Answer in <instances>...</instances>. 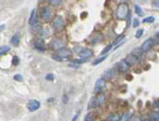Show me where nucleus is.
<instances>
[{
    "label": "nucleus",
    "instance_id": "1",
    "mask_svg": "<svg viewBox=\"0 0 159 121\" xmlns=\"http://www.w3.org/2000/svg\"><path fill=\"white\" fill-rule=\"evenodd\" d=\"M116 16L120 20H124L125 18L128 16V5L126 3H121L117 9Z\"/></svg>",
    "mask_w": 159,
    "mask_h": 121
},
{
    "label": "nucleus",
    "instance_id": "2",
    "mask_svg": "<svg viewBox=\"0 0 159 121\" xmlns=\"http://www.w3.org/2000/svg\"><path fill=\"white\" fill-rule=\"evenodd\" d=\"M40 18L42 20L45 21H49L52 18V11L50 7H44L40 10Z\"/></svg>",
    "mask_w": 159,
    "mask_h": 121
},
{
    "label": "nucleus",
    "instance_id": "3",
    "mask_svg": "<svg viewBox=\"0 0 159 121\" xmlns=\"http://www.w3.org/2000/svg\"><path fill=\"white\" fill-rule=\"evenodd\" d=\"M64 18L62 16H56L54 18V20H53V27L55 29L56 31H59V30H62L64 28Z\"/></svg>",
    "mask_w": 159,
    "mask_h": 121
},
{
    "label": "nucleus",
    "instance_id": "4",
    "mask_svg": "<svg viewBox=\"0 0 159 121\" xmlns=\"http://www.w3.org/2000/svg\"><path fill=\"white\" fill-rule=\"evenodd\" d=\"M57 55L61 56L62 59H68V57L72 55V51L70 49H67L64 47V48L57 50Z\"/></svg>",
    "mask_w": 159,
    "mask_h": 121
},
{
    "label": "nucleus",
    "instance_id": "5",
    "mask_svg": "<svg viewBox=\"0 0 159 121\" xmlns=\"http://www.w3.org/2000/svg\"><path fill=\"white\" fill-rule=\"evenodd\" d=\"M154 44H155V43H154V39H153V38H149V39H146V41L142 44L140 50H141L142 52H148L150 49L154 46Z\"/></svg>",
    "mask_w": 159,
    "mask_h": 121
},
{
    "label": "nucleus",
    "instance_id": "6",
    "mask_svg": "<svg viewBox=\"0 0 159 121\" xmlns=\"http://www.w3.org/2000/svg\"><path fill=\"white\" fill-rule=\"evenodd\" d=\"M27 107L30 112H35L40 107V103L37 100H30L27 104Z\"/></svg>",
    "mask_w": 159,
    "mask_h": 121
},
{
    "label": "nucleus",
    "instance_id": "7",
    "mask_svg": "<svg viewBox=\"0 0 159 121\" xmlns=\"http://www.w3.org/2000/svg\"><path fill=\"white\" fill-rule=\"evenodd\" d=\"M51 48L54 50H59V49L64 48V42L59 38H54L51 42Z\"/></svg>",
    "mask_w": 159,
    "mask_h": 121
},
{
    "label": "nucleus",
    "instance_id": "8",
    "mask_svg": "<svg viewBox=\"0 0 159 121\" xmlns=\"http://www.w3.org/2000/svg\"><path fill=\"white\" fill-rule=\"evenodd\" d=\"M117 74V71L115 68H110V69H107L106 71H104L103 73V78L104 80H113Z\"/></svg>",
    "mask_w": 159,
    "mask_h": 121
},
{
    "label": "nucleus",
    "instance_id": "9",
    "mask_svg": "<svg viewBox=\"0 0 159 121\" xmlns=\"http://www.w3.org/2000/svg\"><path fill=\"white\" fill-rule=\"evenodd\" d=\"M105 80L104 79H99L97 80V82L94 84V91L96 93H101L105 87Z\"/></svg>",
    "mask_w": 159,
    "mask_h": 121
},
{
    "label": "nucleus",
    "instance_id": "10",
    "mask_svg": "<svg viewBox=\"0 0 159 121\" xmlns=\"http://www.w3.org/2000/svg\"><path fill=\"white\" fill-rule=\"evenodd\" d=\"M29 24L31 27L34 28L36 24H37V13H36V10H33L31 12V15H30V19H29Z\"/></svg>",
    "mask_w": 159,
    "mask_h": 121
},
{
    "label": "nucleus",
    "instance_id": "11",
    "mask_svg": "<svg viewBox=\"0 0 159 121\" xmlns=\"http://www.w3.org/2000/svg\"><path fill=\"white\" fill-rule=\"evenodd\" d=\"M92 51L91 50H89V49H83L82 51L80 52V57H82V59H89V57H91L92 56Z\"/></svg>",
    "mask_w": 159,
    "mask_h": 121
},
{
    "label": "nucleus",
    "instance_id": "12",
    "mask_svg": "<svg viewBox=\"0 0 159 121\" xmlns=\"http://www.w3.org/2000/svg\"><path fill=\"white\" fill-rule=\"evenodd\" d=\"M118 67H119V70H120L121 72H126V71L129 69L131 66L128 65V63L126 62L125 59H122L121 62L118 64Z\"/></svg>",
    "mask_w": 159,
    "mask_h": 121
},
{
    "label": "nucleus",
    "instance_id": "13",
    "mask_svg": "<svg viewBox=\"0 0 159 121\" xmlns=\"http://www.w3.org/2000/svg\"><path fill=\"white\" fill-rule=\"evenodd\" d=\"M104 101H105V95H104V93H100L97 96V97L94 98L96 107H97V106H101V105L104 103Z\"/></svg>",
    "mask_w": 159,
    "mask_h": 121
},
{
    "label": "nucleus",
    "instance_id": "14",
    "mask_svg": "<svg viewBox=\"0 0 159 121\" xmlns=\"http://www.w3.org/2000/svg\"><path fill=\"white\" fill-rule=\"evenodd\" d=\"M34 48L38 51H45L46 50V45L45 43L42 42V39H39V41H36L34 43Z\"/></svg>",
    "mask_w": 159,
    "mask_h": 121
},
{
    "label": "nucleus",
    "instance_id": "15",
    "mask_svg": "<svg viewBox=\"0 0 159 121\" xmlns=\"http://www.w3.org/2000/svg\"><path fill=\"white\" fill-rule=\"evenodd\" d=\"M19 42H20V34L19 33H15L13 35V37L11 38V44L15 46V47H17L19 45Z\"/></svg>",
    "mask_w": 159,
    "mask_h": 121
},
{
    "label": "nucleus",
    "instance_id": "16",
    "mask_svg": "<svg viewBox=\"0 0 159 121\" xmlns=\"http://www.w3.org/2000/svg\"><path fill=\"white\" fill-rule=\"evenodd\" d=\"M125 61L128 63V65H129V66L135 65V64H137V63H138V59H137L136 56L133 55V54H128L127 57L125 59Z\"/></svg>",
    "mask_w": 159,
    "mask_h": 121
},
{
    "label": "nucleus",
    "instance_id": "17",
    "mask_svg": "<svg viewBox=\"0 0 159 121\" xmlns=\"http://www.w3.org/2000/svg\"><path fill=\"white\" fill-rule=\"evenodd\" d=\"M102 35L101 34H99V33H98V34H94V37L91 38V41H90V44H92V45H96V44H99V43L101 42V41H102Z\"/></svg>",
    "mask_w": 159,
    "mask_h": 121
},
{
    "label": "nucleus",
    "instance_id": "18",
    "mask_svg": "<svg viewBox=\"0 0 159 121\" xmlns=\"http://www.w3.org/2000/svg\"><path fill=\"white\" fill-rule=\"evenodd\" d=\"M131 117V112L127 111V112H125L124 114L119 118V121H128V119H129Z\"/></svg>",
    "mask_w": 159,
    "mask_h": 121
},
{
    "label": "nucleus",
    "instance_id": "19",
    "mask_svg": "<svg viewBox=\"0 0 159 121\" xmlns=\"http://www.w3.org/2000/svg\"><path fill=\"white\" fill-rule=\"evenodd\" d=\"M159 120V114L158 112H153L152 114L150 115V121H158Z\"/></svg>",
    "mask_w": 159,
    "mask_h": 121
},
{
    "label": "nucleus",
    "instance_id": "20",
    "mask_svg": "<svg viewBox=\"0 0 159 121\" xmlns=\"http://www.w3.org/2000/svg\"><path fill=\"white\" fill-rule=\"evenodd\" d=\"M119 118H120V116L118 114H113L106 118V121H119Z\"/></svg>",
    "mask_w": 159,
    "mask_h": 121
},
{
    "label": "nucleus",
    "instance_id": "21",
    "mask_svg": "<svg viewBox=\"0 0 159 121\" xmlns=\"http://www.w3.org/2000/svg\"><path fill=\"white\" fill-rule=\"evenodd\" d=\"M63 0H47V2L48 3H50L51 5H53V7H57V5H59V4L62 3Z\"/></svg>",
    "mask_w": 159,
    "mask_h": 121
},
{
    "label": "nucleus",
    "instance_id": "22",
    "mask_svg": "<svg viewBox=\"0 0 159 121\" xmlns=\"http://www.w3.org/2000/svg\"><path fill=\"white\" fill-rule=\"evenodd\" d=\"M135 11H136V13L138 14V16H141V17H142V16L144 15V12L142 11V9L139 7L138 4H136V5H135Z\"/></svg>",
    "mask_w": 159,
    "mask_h": 121
},
{
    "label": "nucleus",
    "instance_id": "23",
    "mask_svg": "<svg viewBox=\"0 0 159 121\" xmlns=\"http://www.w3.org/2000/svg\"><path fill=\"white\" fill-rule=\"evenodd\" d=\"M10 51V47L9 46H2L1 48H0V55L1 54H5L7 52Z\"/></svg>",
    "mask_w": 159,
    "mask_h": 121
},
{
    "label": "nucleus",
    "instance_id": "24",
    "mask_svg": "<svg viewBox=\"0 0 159 121\" xmlns=\"http://www.w3.org/2000/svg\"><path fill=\"white\" fill-rule=\"evenodd\" d=\"M131 54H133L134 56H136V57L138 59V57H140V56H141L142 51L140 50V49H135V50L133 51V53H131Z\"/></svg>",
    "mask_w": 159,
    "mask_h": 121
},
{
    "label": "nucleus",
    "instance_id": "25",
    "mask_svg": "<svg viewBox=\"0 0 159 121\" xmlns=\"http://www.w3.org/2000/svg\"><path fill=\"white\" fill-rule=\"evenodd\" d=\"M107 59V55H104V56H102V57H100V59H96L94 63H92V65H98V64H100V63H102L104 61V59Z\"/></svg>",
    "mask_w": 159,
    "mask_h": 121
},
{
    "label": "nucleus",
    "instance_id": "26",
    "mask_svg": "<svg viewBox=\"0 0 159 121\" xmlns=\"http://www.w3.org/2000/svg\"><path fill=\"white\" fill-rule=\"evenodd\" d=\"M123 39H124V35L121 34V35H120V36H118L117 39H116V41H115V42L113 43V45H116V46H117L118 44H119V43H121L122 41H123Z\"/></svg>",
    "mask_w": 159,
    "mask_h": 121
},
{
    "label": "nucleus",
    "instance_id": "27",
    "mask_svg": "<svg viewBox=\"0 0 159 121\" xmlns=\"http://www.w3.org/2000/svg\"><path fill=\"white\" fill-rule=\"evenodd\" d=\"M155 20V17H153V16H150V17H146L143 19V22L144 24H151V22H153V21Z\"/></svg>",
    "mask_w": 159,
    "mask_h": 121
},
{
    "label": "nucleus",
    "instance_id": "28",
    "mask_svg": "<svg viewBox=\"0 0 159 121\" xmlns=\"http://www.w3.org/2000/svg\"><path fill=\"white\" fill-rule=\"evenodd\" d=\"M111 47H113V44H110V45L106 46V47H105V48H104L103 50H102V54H106V53H107V52L111 49Z\"/></svg>",
    "mask_w": 159,
    "mask_h": 121
},
{
    "label": "nucleus",
    "instance_id": "29",
    "mask_svg": "<svg viewBox=\"0 0 159 121\" xmlns=\"http://www.w3.org/2000/svg\"><path fill=\"white\" fill-rule=\"evenodd\" d=\"M84 121H94V116H92V114H91V113H89V114H88L86 117H85V120H84Z\"/></svg>",
    "mask_w": 159,
    "mask_h": 121
},
{
    "label": "nucleus",
    "instance_id": "30",
    "mask_svg": "<svg viewBox=\"0 0 159 121\" xmlns=\"http://www.w3.org/2000/svg\"><path fill=\"white\" fill-rule=\"evenodd\" d=\"M143 32H144V31H143L142 29H139L138 31H137V33H136V35H135L136 38H140V37H141L142 34H143Z\"/></svg>",
    "mask_w": 159,
    "mask_h": 121
},
{
    "label": "nucleus",
    "instance_id": "31",
    "mask_svg": "<svg viewBox=\"0 0 159 121\" xmlns=\"http://www.w3.org/2000/svg\"><path fill=\"white\" fill-rule=\"evenodd\" d=\"M14 80H15V81H19V82H22L24 78H22V76H21V74H15V76H14Z\"/></svg>",
    "mask_w": 159,
    "mask_h": 121
},
{
    "label": "nucleus",
    "instance_id": "32",
    "mask_svg": "<svg viewBox=\"0 0 159 121\" xmlns=\"http://www.w3.org/2000/svg\"><path fill=\"white\" fill-rule=\"evenodd\" d=\"M52 59H55V61H57V62H62L63 59H62L61 56L57 55V54H54V55H52Z\"/></svg>",
    "mask_w": 159,
    "mask_h": 121
},
{
    "label": "nucleus",
    "instance_id": "33",
    "mask_svg": "<svg viewBox=\"0 0 159 121\" xmlns=\"http://www.w3.org/2000/svg\"><path fill=\"white\" fill-rule=\"evenodd\" d=\"M46 80H48V81H53V80H54V76H53L52 73H48V74L46 76Z\"/></svg>",
    "mask_w": 159,
    "mask_h": 121
},
{
    "label": "nucleus",
    "instance_id": "34",
    "mask_svg": "<svg viewBox=\"0 0 159 121\" xmlns=\"http://www.w3.org/2000/svg\"><path fill=\"white\" fill-rule=\"evenodd\" d=\"M18 64H19V59H18L17 56H14V57H13V65L17 66Z\"/></svg>",
    "mask_w": 159,
    "mask_h": 121
},
{
    "label": "nucleus",
    "instance_id": "35",
    "mask_svg": "<svg viewBox=\"0 0 159 121\" xmlns=\"http://www.w3.org/2000/svg\"><path fill=\"white\" fill-rule=\"evenodd\" d=\"M89 108H92V107H96V102H94V99H91V101H90V104H89Z\"/></svg>",
    "mask_w": 159,
    "mask_h": 121
},
{
    "label": "nucleus",
    "instance_id": "36",
    "mask_svg": "<svg viewBox=\"0 0 159 121\" xmlns=\"http://www.w3.org/2000/svg\"><path fill=\"white\" fill-rule=\"evenodd\" d=\"M139 24H140V22H139V20L137 19V18H136V19H134V24H133V27H134V28H137V27L139 26Z\"/></svg>",
    "mask_w": 159,
    "mask_h": 121
},
{
    "label": "nucleus",
    "instance_id": "37",
    "mask_svg": "<svg viewBox=\"0 0 159 121\" xmlns=\"http://www.w3.org/2000/svg\"><path fill=\"white\" fill-rule=\"evenodd\" d=\"M128 121H141V119L139 117H131L128 119Z\"/></svg>",
    "mask_w": 159,
    "mask_h": 121
},
{
    "label": "nucleus",
    "instance_id": "38",
    "mask_svg": "<svg viewBox=\"0 0 159 121\" xmlns=\"http://www.w3.org/2000/svg\"><path fill=\"white\" fill-rule=\"evenodd\" d=\"M159 3H158V0H154L153 1V7H158Z\"/></svg>",
    "mask_w": 159,
    "mask_h": 121
},
{
    "label": "nucleus",
    "instance_id": "39",
    "mask_svg": "<svg viewBox=\"0 0 159 121\" xmlns=\"http://www.w3.org/2000/svg\"><path fill=\"white\" fill-rule=\"evenodd\" d=\"M4 29V26L3 24H2V26H0V31H1V30H3Z\"/></svg>",
    "mask_w": 159,
    "mask_h": 121
},
{
    "label": "nucleus",
    "instance_id": "40",
    "mask_svg": "<svg viewBox=\"0 0 159 121\" xmlns=\"http://www.w3.org/2000/svg\"><path fill=\"white\" fill-rule=\"evenodd\" d=\"M141 2H144V0H141Z\"/></svg>",
    "mask_w": 159,
    "mask_h": 121
},
{
    "label": "nucleus",
    "instance_id": "41",
    "mask_svg": "<svg viewBox=\"0 0 159 121\" xmlns=\"http://www.w3.org/2000/svg\"><path fill=\"white\" fill-rule=\"evenodd\" d=\"M144 121H150V120H144Z\"/></svg>",
    "mask_w": 159,
    "mask_h": 121
}]
</instances>
